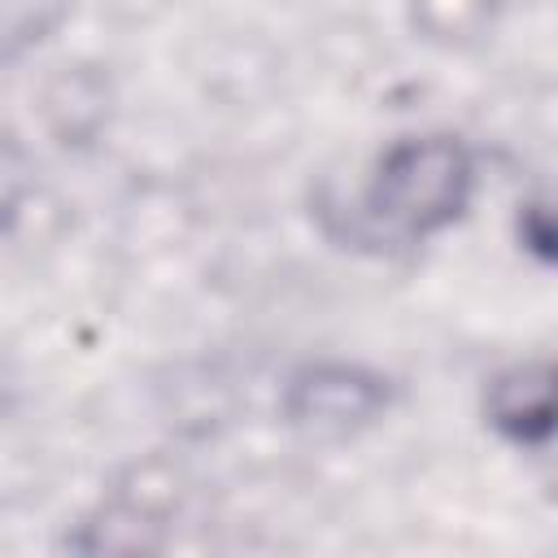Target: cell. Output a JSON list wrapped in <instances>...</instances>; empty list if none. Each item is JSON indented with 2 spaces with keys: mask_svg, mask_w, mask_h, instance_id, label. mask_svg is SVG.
Listing matches in <instances>:
<instances>
[{
  "mask_svg": "<svg viewBox=\"0 0 558 558\" xmlns=\"http://www.w3.org/2000/svg\"><path fill=\"white\" fill-rule=\"evenodd\" d=\"M475 196V157L449 131L392 140L353 205V235L366 244H423L466 218Z\"/></svg>",
  "mask_w": 558,
  "mask_h": 558,
  "instance_id": "cell-1",
  "label": "cell"
},
{
  "mask_svg": "<svg viewBox=\"0 0 558 558\" xmlns=\"http://www.w3.org/2000/svg\"><path fill=\"white\" fill-rule=\"evenodd\" d=\"M392 379L362 362H305L279 392V414L314 436H349L392 405Z\"/></svg>",
  "mask_w": 558,
  "mask_h": 558,
  "instance_id": "cell-2",
  "label": "cell"
},
{
  "mask_svg": "<svg viewBox=\"0 0 558 558\" xmlns=\"http://www.w3.org/2000/svg\"><path fill=\"white\" fill-rule=\"evenodd\" d=\"M484 423L519 449H541L554 436V366L536 357L497 371L484 388Z\"/></svg>",
  "mask_w": 558,
  "mask_h": 558,
  "instance_id": "cell-3",
  "label": "cell"
},
{
  "mask_svg": "<svg viewBox=\"0 0 558 558\" xmlns=\"http://www.w3.org/2000/svg\"><path fill=\"white\" fill-rule=\"evenodd\" d=\"M161 541H166V523L148 506L131 497H113L78 519L70 549L78 558H157Z\"/></svg>",
  "mask_w": 558,
  "mask_h": 558,
  "instance_id": "cell-4",
  "label": "cell"
},
{
  "mask_svg": "<svg viewBox=\"0 0 558 558\" xmlns=\"http://www.w3.org/2000/svg\"><path fill=\"white\" fill-rule=\"evenodd\" d=\"M61 22V9L44 4H0V57H13L31 44H39Z\"/></svg>",
  "mask_w": 558,
  "mask_h": 558,
  "instance_id": "cell-5",
  "label": "cell"
},
{
  "mask_svg": "<svg viewBox=\"0 0 558 558\" xmlns=\"http://www.w3.org/2000/svg\"><path fill=\"white\" fill-rule=\"evenodd\" d=\"M519 240L527 244V248H536V257L541 262H549L554 257V227H549V209L545 205H519Z\"/></svg>",
  "mask_w": 558,
  "mask_h": 558,
  "instance_id": "cell-6",
  "label": "cell"
}]
</instances>
